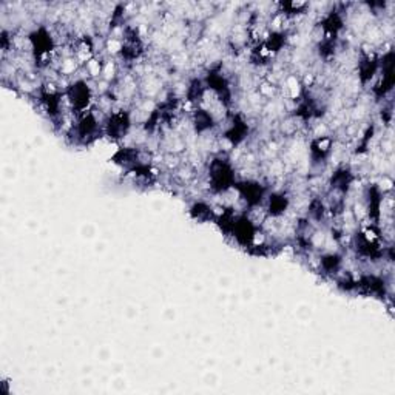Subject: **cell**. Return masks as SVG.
Segmentation results:
<instances>
[{"instance_id": "7", "label": "cell", "mask_w": 395, "mask_h": 395, "mask_svg": "<svg viewBox=\"0 0 395 395\" xmlns=\"http://www.w3.org/2000/svg\"><path fill=\"white\" fill-rule=\"evenodd\" d=\"M276 91H278V87L272 85L270 82H267V80H264V82L258 87V93L261 94L263 99H272Z\"/></svg>"}, {"instance_id": "1", "label": "cell", "mask_w": 395, "mask_h": 395, "mask_svg": "<svg viewBox=\"0 0 395 395\" xmlns=\"http://www.w3.org/2000/svg\"><path fill=\"white\" fill-rule=\"evenodd\" d=\"M284 87L287 91L286 96H287V99H290V101H296L303 93V84L295 74H289L284 79Z\"/></svg>"}, {"instance_id": "2", "label": "cell", "mask_w": 395, "mask_h": 395, "mask_svg": "<svg viewBox=\"0 0 395 395\" xmlns=\"http://www.w3.org/2000/svg\"><path fill=\"white\" fill-rule=\"evenodd\" d=\"M79 67H80V64H79L74 56L73 57H65V59H62L60 65H59V74L62 77H70V76H73V74L77 73Z\"/></svg>"}, {"instance_id": "4", "label": "cell", "mask_w": 395, "mask_h": 395, "mask_svg": "<svg viewBox=\"0 0 395 395\" xmlns=\"http://www.w3.org/2000/svg\"><path fill=\"white\" fill-rule=\"evenodd\" d=\"M85 67V73L88 77H91V79H99V77H102V70H104V62L101 59H97L96 56L87 62V64L84 65Z\"/></svg>"}, {"instance_id": "5", "label": "cell", "mask_w": 395, "mask_h": 395, "mask_svg": "<svg viewBox=\"0 0 395 395\" xmlns=\"http://www.w3.org/2000/svg\"><path fill=\"white\" fill-rule=\"evenodd\" d=\"M124 48H125V43L122 42V39H116V37H108L105 40V48L107 53L111 56H118V54H122L124 53Z\"/></svg>"}, {"instance_id": "8", "label": "cell", "mask_w": 395, "mask_h": 395, "mask_svg": "<svg viewBox=\"0 0 395 395\" xmlns=\"http://www.w3.org/2000/svg\"><path fill=\"white\" fill-rule=\"evenodd\" d=\"M267 244V233L261 229V230H255L252 239H250V246L252 247H264Z\"/></svg>"}, {"instance_id": "3", "label": "cell", "mask_w": 395, "mask_h": 395, "mask_svg": "<svg viewBox=\"0 0 395 395\" xmlns=\"http://www.w3.org/2000/svg\"><path fill=\"white\" fill-rule=\"evenodd\" d=\"M332 148V139L329 136H321V138H317L312 144V150L313 153H317V156L320 158H324Z\"/></svg>"}, {"instance_id": "9", "label": "cell", "mask_w": 395, "mask_h": 395, "mask_svg": "<svg viewBox=\"0 0 395 395\" xmlns=\"http://www.w3.org/2000/svg\"><path fill=\"white\" fill-rule=\"evenodd\" d=\"M392 185H394L392 179L388 178V176H383V179L380 181V188H381V190L383 192H391L392 190Z\"/></svg>"}, {"instance_id": "6", "label": "cell", "mask_w": 395, "mask_h": 395, "mask_svg": "<svg viewBox=\"0 0 395 395\" xmlns=\"http://www.w3.org/2000/svg\"><path fill=\"white\" fill-rule=\"evenodd\" d=\"M116 77H118V65H116V62L114 60L105 62L101 79L107 80V82H111V80H114Z\"/></svg>"}]
</instances>
